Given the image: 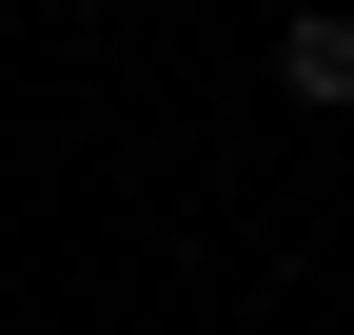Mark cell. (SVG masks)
<instances>
[{
    "instance_id": "obj_1",
    "label": "cell",
    "mask_w": 354,
    "mask_h": 335,
    "mask_svg": "<svg viewBox=\"0 0 354 335\" xmlns=\"http://www.w3.org/2000/svg\"><path fill=\"white\" fill-rule=\"evenodd\" d=\"M276 99L354 118V0H295V20H276Z\"/></svg>"
}]
</instances>
